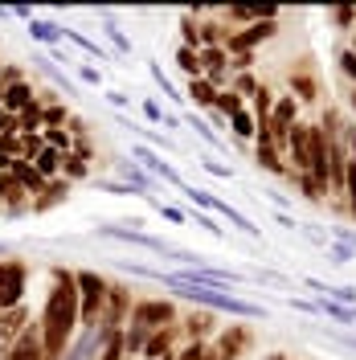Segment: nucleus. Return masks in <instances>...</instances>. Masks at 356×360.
I'll return each mask as SVG.
<instances>
[{"instance_id":"f257e3e1","label":"nucleus","mask_w":356,"mask_h":360,"mask_svg":"<svg viewBox=\"0 0 356 360\" xmlns=\"http://www.w3.org/2000/svg\"><path fill=\"white\" fill-rule=\"evenodd\" d=\"M37 328H42L49 360H58L78 336V278L62 262L49 266V287H45V307L37 315Z\"/></svg>"},{"instance_id":"f03ea898","label":"nucleus","mask_w":356,"mask_h":360,"mask_svg":"<svg viewBox=\"0 0 356 360\" xmlns=\"http://www.w3.org/2000/svg\"><path fill=\"white\" fill-rule=\"evenodd\" d=\"M123 270H132V274H139V278H152V283H164L168 291H177L180 299L197 303V307H205V311H225V315H238V319H267V307H262V303H250V299H242L238 291H217V287L177 283V278H172V274H164V270L132 266V262H123Z\"/></svg>"},{"instance_id":"7ed1b4c3","label":"nucleus","mask_w":356,"mask_h":360,"mask_svg":"<svg viewBox=\"0 0 356 360\" xmlns=\"http://www.w3.org/2000/svg\"><path fill=\"white\" fill-rule=\"evenodd\" d=\"M74 278H78V332H90V328H98V319H103L111 278L98 274V270H74Z\"/></svg>"},{"instance_id":"20e7f679","label":"nucleus","mask_w":356,"mask_h":360,"mask_svg":"<svg viewBox=\"0 0 356 360\" xmlns=\"http://www.w3.org/2000/svg\"><path fill=\"white\" fill-rule=\"evenodd\" d=\"M29 291V262L21 258H0V311L21 307Z\"/></svg>"},{"instance_id":"39448f33","label":"nucleus","mask_w":356,"mask_h":360,"mask_svg":"<svg viewBox=\"0 0 356 360\" xmlns=\"http://www.w3.org/2000/svg\"><path fill=\"white\" fill-rule=\"evenodd\" d=\"M132 319V291L123 283H111L107 287V307H103V319H98V332L103 336H119Z\"/></svg>"},{"instance_id":"423d86ee","label":"nucleus","mask_w":356,"mask_h":360,"mask_svg":"<svg viewBox=\"0 0 356 360\" xmlns=\"http://www.w3.org/2000/svg\"><path fill=\"white\" fill-rule=\"evenodd\" d=\"M127 323H139V328H148V332L172 328V323H177V303H172V299H135Z\"/></svg>"},{"instance_id":"0eeeda50","label":"nucleus","mask_w":356,"mask_h":360,"mask_svg":"<svg viewBox=\"0 0 356 360\" xmlns=\"http://www.w3.org/2000/svg\"><path fill=\"white\" fill-rule=\"evenodd\" d=\"M177 283H193V287H217V291H234V287H246V274L238 270H217V266H189L172 274Z\"/></svg>"},{"instance_id":"6e6552de","label":"nucleus","mask_w":356,"mask_h":360,"mask_svg":"<svg viewBox=\"0 0 356 360\" xmlns=\"http://www.w3.org/2000/svg\"><path fill=\"white\" fill-rule=\"evenodd\" d=\"M98 238H111V242H127V246H139L148 254H172L177 258V246H168L156 233H144V229H127V225H98Z\"/></svg>"},{"instance_id":"1a4fd4ad","label":"nucleus","mask_w":356,"mask_h":360,"mask_svg":"<svg viewBox=\"0 0 356 360\" xmlns=\"http://www.w3.org/2000/svg\"><path fill=\"white\" fill-rule=\"evenodd\" d=\"M279 33V21H258V25H250V29H234L229 33V41H225V53L234 58V53H254L262 41H270Z\"/></svg>"},{"instance_id":"9d476101","label":"nucleus","mask_w":356,"mask_h":360,"mask_svg":"<svg viewBox=\"0 0 356 360\" xmlns=\"http://www.w3.org/2000/svg\"><path fill=\"white\" fill-rule=\"evenodd\" d=\"M33 323V315H29V307H8V311H0V360H8V352H13V344L21 340V332Z\"/></svg>"},{"instance_id":"9b49d317","label":"nucleus","mask_w":356,"mask_h":360,"mask_svg":"<svg viewBox=\"0 0 356 360\" xmlns=\"http://www.w3.org/2000/svg\"><path fill=\"white\" fill-rule=\"evenodd\" d=\"M29 209H33V197L21 188V180L13 172H0V213L4 217H21Z\"/></svg>"},{"instance_id":"f8f14e48","label":"nucleus","mask_w":356,"mask_h":360,"mask_svg":"<svg viewBox=\"0 0 356 360\" xmlns=\"http://www.w3.org/2000/svg\"><path fill=\"white\" fill-rule=\"evenodd\" d=\"M132 156L139 160V164H144V168H148V172H152V176H160L164 180V184H184V180H180V172L177 168H172V164H168V160L160 156L156 148H148V143H132Z\"/></svg>"},{"instance_id":"ddd939ff","label":"nucleus","mask_w":356,"mask_h":360,"mask_svg":"<svg viewBox=\"0 0 356 360\" xmlns=\"http://www.w3.org/2000/svg\"><path fill=\"white\" fill-rule=\"evenodd\" d=\"M254 164H258V168H267V172H274V176H291L287 156H283V152L270 143V135H267V131L254 135Z\"/></svg>"},{"instance_id":"4468645a","label":"nucleus","mask_w":356,"mask_h":360,"mask_svg":"<svg viewBox=\"0 0 356 360\" xmlns=\"http://www.w3.org/2000/svg\"><path fill=\"white\" fill-rule=\"evenodd\" d=\"M250 344H254L250 328H242V323H229L225 332H217V348H213V352H217L222 360H238Z\"/></svg>"},{"instance_id":"2eb2a0df","label":"nucleus","mask_w":356,"mask_h":360,"mask_svg":"<svg viewBox=\"0 0 356 360\" xmlns=\"http://www.w3.org/2000/svg\"><path fill=\"white\" fill-rule=\"evenodd\" d=\"M66 123H70V103L58 98V90H42V131L66 127Z\"/></svg>"},{"instance_id":"dca6fc26","label":"nucleus","mask_w":356,"mask_h":360,"mask_svg":"<svg viewBox=\"0 0 356 360\" xmlns=\"http://www.w3.org/2000/svg\"><path fill=\"white\" fill-rule=\"evenodd\" d=\"M70 188H74V184H70V180H62V176L49 180L42 197H33V209H29V213H53L58 205H66V201H70Z\"/></svg>"},{"instance_id":"f3484780","label":"nucleus","mask_w":356,"mask_h":360,"mask_svg":"<svg viewBox=\"0 0 356 360\" xmlns=\"http://www.w3.org/2000/svg\"><path fill=\"white\" fill-rule=\"evenodd\" d=\"M172 340H177V323H172V328H160V332H152L139 356H144V360H172V356H177Z\"/></svg>"},{"instance_id":"a211bd4d","label":"nucleus","mask_w":356,"mask_h":360,"mask_svg":"<svg viewBox=\"0 0 356 360\" xmlns=\"http://www.w3.org/2000/svg\"><path fill=\"white\" fill-rule=\"evenodd\" d=\"M37 103V86L25 78V82H17V86H4V98H0V107L8 115H21L25 107H33Z\"/></svg>"},{"instance_id":"6ab92c4d","label":"nucleus","mask_w":356,"mask_h":360,"mask_svg":"<svg viewBox=\"0 0 356 360\" xmlns=\"http://www.w3.org/2000/svg\"><path fill=\"white\" fill-rule=\"evenodd\" d=\"M8 172H13V176L21 180V188L29 193V197H42V193H45V184H49V180H45L42 172L33 168V164H29V160H13V168H8Z\"/></svg>"},{"instance_id":"aec40b11","label":"nucleus","mask_w":356,"mask_h":360,"mask_svg":"<svg viewBox=\"0 0 356 360\" xmlns=\"http://www.w3.org/2000/svg\"><path fill=\"white\" fill-rule=\"evenodd\" d=\"M25 33H29V41H37V45H53L62 41V25H53V21H45V17H33V21L25 25Z\"/></svg>"},{"instance_id":"412c9836","label":"nucleus","mask_w":356,"mask_h":360,"mask_svg":"<svg viewBox=\"0 0 356 360\" xmlns=\"http://www.w3.org/2000/svg\"><path fill=\"white\" fill-rule=\"evenodd\" d=\"M213 213H217V217H225V221L234 225V229H242L246 238H262V229H258V225L250 221V217H246L242 209H234L229 201H217V205H213Z\"/></svg>"},{"instance_id":"4be33fe9","label":"nucleus","mask_w":356,"mask_h":360,"mask_svg":"<svg viewBox=\"0 0 356 360\" xmlns=\"http://www.w3.org/2000/svg\"><path fill=\"white\" fill-rule=\"evenodd\" d=\"M201 13H205V8H184V13H180V45H184V49H197V53H201V25H197Z\"/></svg>"},{"instance_id":"5701e85b","label":"nucleus","mask_w":356,"mask_h":360,"mask_svg":"<svg viewBox=\"0 0 356 360\" xmlns=\"http://www.w3.org/2000/svg\"><path fill=\"white\" fill-rule=\"evenodd\" d=\"M98 21H103V33H107V41L115 45V53H132V37L119 29V21L111 17V8H98Z\"/></svg>"},{"instance_id":"b1692460","label":"nucleus","mask_w":356,"mask_h":360,"mask_svg":"<svg viewBox=\"0 0 356 360\" xmlns=\"http://www.w3.org/2000/svg\"><path fill=\"white\" fill-rule=\"evenodd\" d=\"M119 180H123V184H132L135 197H152V176H148L139 164H119Z\"/></svg>"},{"instance_id":"393cba45","label":"nucleus","mask_w":356,"mask_h":360,"mask_svg":"<svg viewBox=\"0 0 356 360\" xmlns=\"http://www.w3.org/2000/svg\"><path fill=\"white\" fill-rule=\"evenodd\" d=\"M62 41H74L78 49H82V53H87V58H98V62H107V58H111V53H107L103 45L94 41V37H87V33H78V29H62Z\"/></svg>"},{"instance_id":"a878e982","label":"nucleus","mask_w":356,"mask_h":360,"mask_svg":"<svg viewBox=\"0 0 356 360\" xmlns=\"http://www.w3.org/2000/svg\"><path fill=\"white\" fill-rule=\"evenodd\" d=\"M184 94H189V98L197 103V115H201V111H213V103H217V90L209 86L205 78H193V82H189V90H184Z\"/></svg>"},{"instance_id":"bb28decb","label":"nucleus","mask_w":356,"mask_h":360,"mask_svg":"<svg viewBox=\"0 0 356 360\" xmlns=\"http://www.w3.org/2000/svg\"><path fill=\"white\" fill-rule=\"evenodd\" d=\"M184 332H189V340H201V344H205V336L217 332V328H213V315L209 311H193L189 319H184Z\"/></svg>"},{"instance_id":"cd10ccee","label":"nucleus","mask_w":356,"mask_h":360,"mask_svg":"<svg viewBox=\"0 0 356 360\" xmlns=\"http://www.w3.org/2000/svg\"><path fill=\"white\" fill-rule=\"evenodd\" d=\"M270 107H274V90L270 86H262L258 90V94H254V127H258V131H267V123H270Z\"/></svg>"},{"instance_id":"c85d7f7f","label":"nucleus","mask_w":356,"mask_h":360,"mask_svg":"<svg viewBox=\"0 0 356 360\" xmlns=\"http://www.w3.org/2000/svg\"><path fill=\"white\" fill-rule=\"evenodd\" d=\"M29 164H33L45 180H58V176H62V152H53V148H42V156L29 160Z\"/></svg>"},{"instance_id":"c756f323","label":"nucleus","mask_w":356,"mask_h":360,"mask_svg":"<svg viewBox=\"0 0 356 360\" xmlns=\"http://www.w3.org/2000/svg\"><path fill=\"white\" fill-rule=\"evenodd\" d=\"M201 70H205V74H229V53H225L222 45L201 49Z\"/></svg>"},{"instance_id":"7c9ffc66","label":"nucleus","mask_w":356,"mask_h":360,"mask_svg":"<svg viewBox=\"0 0 356 360\" xmlns=\"http://www.w3.org/2000/svg\"><path fill=\"white\" fill-rule=\"evenodd\" d=\"M62 180H70V184H78V180H90V164H87L82 156L66 152V156H62Z\"/></svg>"},{"instance_id":"2f4dec72","label":"nucleus","mask_w":356,"mask_h":360,"mask_svg":"<svg viewBox=\"0 0 356 360\" xmlns=\"http://www.w3.org/2000/svg\"><path fill=\"white\" fill-rule=\"evenodd\" d=\"M148 336H152L148 328L127 323V328H123V352H127V356H139V352H144V344H148Z\"/></svg>"},{"instance_id":"473e14b6","label":"nucleus","mask_w":356,"mask_h":360,"mask_svg":"<svg viewBox=\"0 0 356 360\" xmlns=\"http://www.w3.org/2000/svg\"><path fill=\"white\" fill-rule=\"evenodd\" d=\"M33 66L42 70L45 78H49V82H58V86L66 90V94H74V90H78V86H74V82H70V78H66V70H58V66H53V62H49V58H42V53L33 58Z\"/></svg>"},{"instance_id":"72a5a7b5","label":"nucleus","mask_w":356,"mask_h":360,"mask_svg":"<svg viewBox=\"0 0 356 360\" xmlns=\"http://www.w3.org/2000/svg\"><path fill=\"white\" fill-rule=\"evenodd\" d=\"M291 90H295V103H312L315 94H319V86H315V78L312 74H291Z\"/></svg>"},{"instance_id":"f704fd0d","label":"nucleus","mask_w":356,"mask_h":360,"mask_svg":"<svg viewBox=\"0 0 356 360\" xmlns=\"http://www.w3.org/2000/svg\"><path fill=\"white\" fill-rule=\"evenodd\" d=\"M42 139H45V148H53V152H74V135L66 131V127H49V131H42Z\"/></svg>"},{"instance_id":"c9c22d12","label":"nucleus","mask_w":356,"mask_h":360,"mask_svg":"<svg viewBox=\"0 0 356 360\" xmlns=\"http://www.w3.org/2000/svg\"><path fill=\"white\" fill-rule=\"evenodd\" d=\"M315 307H319V315H328V319H336V323H352L356 319V311L352 307H340V303H332V299H315Z\"/></svg>"},{"instance_id":"e433bc0d","label":"nucleus","mask_w":356,"mask_h":360,"mask_svg":"<svg viewBox=\"0 0 356 360\" xmlns=\"http://www.w3.org/2000/svg\"><path fill=\"white\" fill-rule=\"evenodd\" d=\"M177 66L184 70V74H189V82H193V78H205V70H201V53H197V49H184V45H180V49H177Z\"/></svg>"},{"instance_id":"4c0bfd02","label":"nucleus","mask_w":356,"mask_h":360,"mask_svg":"<svg viewBox=\"0 0 356 360\" xmlns=\"http://www.w3.org/2000/svg\"><path fill=\"white\" fill-rule=\"evenodd\" d=\"M229 131L238 135V139H254V135H258V127H254V115L246 111H238V115H229Z\"/></svg>"},{"instance_id":"58836bf2","label":"nucleus","mask_w":356,"mask_h":360,"mask_svg":"<svg viewBox=\"0 0 356 360\" xmlns=\"http://www.w3.org/2000/svg\"><path fill=\"white\" fill-rule=\"evenodd\" d=\"M184 123H189V127H193V131H197L201 139L209 143V148H222V135L213 131V127H209V123H205V119H201L197 111H189V115H184Z\"/></svg>"},{"instance_id":"ea45409f","label":"nucleus","mask_w":356,"mask_h":360,"mask_svg":"<svg viewBox=\"0 0 356 360\" xmlns=\"http://www.w3.org/2000/svg\"><path fill=\"white\" fill-rule=\"evenodd\" d=\"M229 90H234V94H238V98H246V94H250V98H254V94H258V90H262V82H258V78H254V74H250V70H246V74H234V82H229Z\"/></svg>"},{"instance_id":"a19ab883","label":"nucleus","mask_w":356,"mask_h":360,"mask_svg":"<svg viewBox=\"0 0 356 360\" xmlns=\"http://www.w3.org/2000/svg\"><path fill=\"white\" fill-rule=\"evenodd\" d=\"M291 176L299 180V188H303V197H307V201H324V197H328V188H324L315 176H307V172H291Z\"/></svg>"},{"instance_id":"79ce46f5","label":"nucleus","mask_w":356,"mask_h":360,"mask_svg":"<svg viewBox=\"0 0 356 360\" xmlns=\"http://www.w3.org/2000/svg\"><path fill=\"white\" fill-rule=\"evenodd\" d=\"M242 107H246V103L234 94V90H217V103H213V111H217V115H225V119H229V115H238Z\"/></svg>"},{"instance_id":"37998d69","label":"nucleus","mask_w":356,"mask_h":360,"mask_svg":"<svg viewBox=\"0 0 356 360\" xmlns=\"http://www.w3.org/2000/svg\"><path fill=\"white\" fill-rule=\"evenodd\" d=\"M148 74H152V82H156L160 90H164V98H184V94H180L177 86H172V78H168V74H164V66H156V62H152V66H148Z\"/></svg>"},{"instance_id":"c03bdc74","label":"nucleus","mask_w":356,"mask_h":360,"mask_svg":"<svg viewBox=\"0 0 356 360\" xmlns=\"http://www.w3.org/2000/svg\"><path fill=\"white\" fill-rule=\"evenodd\" d=\"M344 205H348V213L356 221V164L352 160H348V172H344Z\"/></svg>"},{"instance_id":"a18cd8bd","label":"nucleus","mask_w":356,"mask_h":360,"mask_svg":"<svg viewBox=\"0 0 356 360\" xmlns=\"http://www.w3.org/2000/svg\"><path fill=\"white\" fill-rule=\"evenodd\" d=\"M328 17H332V25H340V29H356V8L352 4H340V8L328 13Z\"/></svg>"},{"instance_id":"49530a36","label":"nucleus","mask_w":356,"mask_h":360,"mask_svg":"<svg viewBox=\"0 0 356 360\" xmlns=\"http://www.w3.org/2000/svg\"><path fill=\"white\" fill-rule=\"evenodd\" d=\"M139 111H144L148 123H160V127H164V107H160L156 98H144V103H139Z\"/></svg>"},{"instance_id":"de8ad7c7","label":"nucleus","mask_w":356,"mask_h":360,"mask_svg":"<svg viewBox=\"0 0 356 360\" xmlns=\"http://www.w3.org/2000/svg\"><path fill=\"white\" fill-rule=\"evenodd\" d=\"M98 188L111 193V197H135V188L132 184H123V180H98Z\"/></svg>"},{"instance_id":"09e8293b","label":"nucleus","mask_w":356,"mask_h":360,"mask_svg":"<svg viewBox=\"0 0 356 360\" xmlns=\"http://www.w3.org/2000/svg\"><path fill=\"white\" fill-rule=\"evenodd\" d=\"M201 168H205V172H213V176H222V180L234 176V168H229V164H222V160H213V156L201 160Z\"/></svg>"},{"instance_id":"8fccbe9b","label":"nucleus","mask_w":356,"mask_h":360,"mask_svg":"<svg viewBox=\"0 0 356 360\" xmlns=\"http://www.w3.org/2000/svg\"><path fill=\"white\" fill-rule=\"evenodd\" d=\"M156 209H160V217H164V221H172V225H184V221H189V217H184V209H177V205L156 201Z\"/></svg>"},{"instance_id":"3c124183","label":"nucleus","mask_w":356,"mask_h":360,"mask_svg":"<svg viewBox=\"0 0 356 360\" xmlns=\"http://www.w3.org/2000/svg\"><path fill=\"white\" fill-rule=\"evenodd\" d=\"M98 360H127V352H123V336H115L103 352H98Z\"/></svg>"},{"instance_id":"603ef678","label":"nucleus","mask_w":356,"mask_h":360,"mask_svg":"<svg viewBox=\"0 0 356 360\" xmlns=\"http://www.w3.org/2000/svg\"><path fill=\"white\" fill-rule=\"evenodd\" d=\"M328 258H332V262H352V258H356V250L340 246V242H328Z\"/></svg>"},{"instance_id":"864d4df0","label":"nucleus","mask_w":356,"mask_h":360,"mask_svg":"<svg viewBox=\"0 0 356 360\" xmlns=\"http://www.w3.org/2000/svg\"><path fill=\"white\" fill-rule=\"evenodd\" d=\"M336 62H340V70L352 78V86H356V53H352V49H340V58H336Z\"/></svg>"},{"instance_id":"5fc2aeb1","label":"nucleus","mask_w":356,"mask_h":360,"mask_svg":"<svg viewBox=\"0 0 356 360\" xmlns=\"http://www.w3.org/2000/svg\"><path fill=\"white\" fill-rule=\"evenodd\" d=\"M78 78H82L87 86H103V70L98 66H78Z\"/></svg>"},{"instance_id":"6e6d98bb","label":"nucleus","mask_w":356,"mask_h":360,"mask_svg":"<svg viewBox=\"0 0 356 360\" xmlns=\"http://www.w3.org/2000/svg\"><path fill=\"white\" fill-rule=\"evenodd\" d=\"M197 225L205 229V233H213V238H225V225H217L209 213H197Z\"/></svg>"},{"instance_id":"4d7b16f0","label":"nucleus","mask_w":356,"mask_h":360,"mask_svg":"<svg viewBox=\"0 0 356 360\" xmlns=\"http://www.w3.org/2000/svg\"><path fill=\"white\" fill-rule=\"evenodd\" d=\"M107 103H111L115 111H127V107H132V94H123V90H107Z\"/></svg>"},{"instance_id":"13d9d810","label":"nucleus","mask_w":356,"mask_h":360,"mask_svg":"<svg viewBox=\"0 0 356 360\" xmlns=\"http://www.w3.org/2000/svg\"><path fill=\"white\" fill-rule=\"evenodd\" d=\"M274 221L283 225V229H299V221H295V217H287V213H274Z\"/></svg>"},{"instance_id":"bf43d9fd","label":"nucleus","mask_w":356,"mask_h":360,"mask_svg":"<svg viewBox=\"0 0 356 360\" xmlns=\"http://www.w3.org/2000/svg\"><path fill=\"white\" fill-rule=\"evenodd\" d=\"M13 17H17V21H25V25L33 21V13H29V8H25V4H17V8H13Z\"/></svg>"},{"instance_id":"052dcab7","label":"nucleus","mask_w":356,"mask_h":360,"mask_svg":"<svg viewBox=\"0 0 356 360\" xmlns=\"http://www.w3.org/2000/svg\"><path fill=\"white\" fill-rule=\"evenodd\" d=\"M348 107H352V115H356V86L348 90Z\"/></svg>"},{"instance_id":"680f3d73","label":"nucleus","mask_w":356,"mask_h":360,"mask_svg":"<svg viewBox=\"0 0 356 360\" xmlns=\"http://www.w3.org/2000/svg\"><path fill=\"white\" fill-rule=\"evenodd\" d=\"M267 360H295V356H287V352H274V356H267Z\"/></svg>"},{"instance_id":"e2e57ef3","label":"nucleus","mask_w":356,"mask_h":360,"mask_svg":"<svg viewBox=\"0 0 356 360\" xmlns=\"http://www.w3.org/2000/svg\"><path fill=\"white\" fill-rule=\"evenodd\" d=\"M4 254H8V246H4V242H0V258H4Z\"/></svg>"},{"instance_id":"0e129e2a","label":"nucleus","mask_w":356,"mask_h":360,"mask_svg":"<svg viewBox=\"0 0 356 360\" xmlns=\"http://www.w3.org/2000/svg\"><path fill=\"white\" fill-rule=\"evenodd\" d=\"M348 49H352V53H356V33H352V45H348Z\"/></svg>"},{"instance_id":"69168bd1","label":"nucleus","mask_w":356,"mask_h":360,"mask_svg":"<svg viewBox=\"0 0 356 360\" xmlns=\"http://www.w3.org/2000/svg\"><path fill=\"white\" fill-rule=\"evenodd\" d=\"M352 311H356V307H352Z\"/></svg>"}]
</instances>
